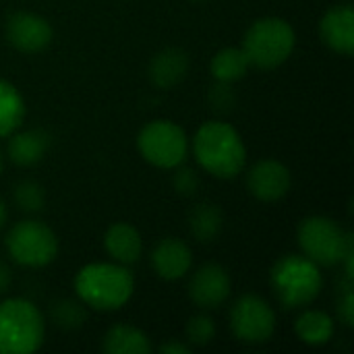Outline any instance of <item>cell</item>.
Here are the masks:
<instances>
[{
  "label": "cell",
  "instance_id": "29",
  "mask_svg": "<svg viewBox=\"0 0 354 354\" xmlns=\"http://www.w3.org/2000/svg\"><path fill=\"white\" fill-rule=\"evenodd\" d=\"M160 353L164 354H189V346L187 344H178V342H166L160 346Z\"/></svg>",
  "mask_w": 354,
  "mask_h": 354
},
{
  "label": "cell",
  "instance_id": "5",
  "mask_svg": "<svg viewBox=\"0 0 354 354\" xmlns=\"http://www.w3.org/2000/svg\"><path fill=\"white\" fill-rule=\"evenodd\" d=\"M295 41V29L284 19L266 17L249 27L243 50L253 66L276 68L292 54Z\"/></svg>",
  "mask_w": 354,
  "mask_h": 354
},
{
  "label": "cell",
  "instance_id": "12",
  "mask_svg": "<svg viewBox=\"0 0 354 354\" xmlns=\"http://www.w3.org/2000/svg\"><path fill=\"white\" fill-rule=\"evenodd\" d=\"M8 41L25 54L41 52L52 41L50 23L33 12H15L6 25Z\"/></svg>",
  "mask_w": 354,
  "mask_h": 354
},
{
  "label": "cell",
  "instance_id": "32",
  "mask_svg": "<svg viewBox=\"0 0 354 354\" xmlns=\"http://www.w3.org/2000/svg\"><path fill=\"white\" fill-rule=\"evenodd\" d=\"M2 166H4V162H2V151H0V172H2Z\"/></svg>",
  "mask_w": 354,
  "mask_h": 354
},
{
  "label": "cell",
  "instance_id": "17",
  "mask_svg": "<svg viewBox=\"0 0 354 354\" xmlns=\"http://www.w3.org/2000/svg\"><path fill=\"white\" fill-rule=\"evenodd\" d=\"M52 137L44 129H29L23 133H17L8 141V158L23 168L35 166L44 160L46 151L50 149Z\"/></svg>",
  "mask_w": 354,
  "mask_h": 354
},
{
  "label": "cell",
  "instance_id": "19",
  "mask_svg": "<svg viewBox=\"0 0 354 354\" xmlns=\"http://www.w3.org/2000/svg\"><path fill=\"white\" fill-rule=\"evenodd\" d=\"M224 226V214L214 203H199L189 214V228L199 243H212Z\"/></svg>",
  "mask_w": 354,
  "mask_h": 354
},
{
  "label": "cell",
  "instance_id": "3",
  "mask_svg": "<svg viewBox=\"0 0 354 354\" xmlns=\"http://www.w3.org/2000/svg\"><path fill=\"white\" fill-rule=\"evenodd\" d=\"M270 282L284 309H299L313 303L324 284L319 266L303 255L282 257L272 268Z\"/></svg>",
  "mask_w": 354,
  "mask_h": 354
},
{
  "label": "cell",
  "instance_id": "27",
  "mask_svg": "<svg viewBox=\"0 0 354 354\" xmlns=\"http://www.w3.org/2000/svg\"><path fill=\"white\" fill-rule=\"evenodd\" d=\"M172 187L183 197H193L199 191V176L193 168H178L172 176Z\"/></svg>",
  "mask_w": 354,
  "mask_h": 354
},
{
  "label": "cell",
  "instance_id": "18",
  "mask_svg": "<svg viewBox=\"0 0 354 354\" xmlns=\"http://www.w3.org/2000/svg\"><path fill=\"white\" fill-rule=\"evenodd\" d=\"M102 351L108 354H147L151 353V344L141 330L120 324L106 332Z\"/></svg>",
  "mask_w": 354,
  "mask_h": 354
},
{
  "label": "cell",
  "instance_id": "31",
  "mask_svg": "<svg viewBox=\"0 0 354 354\" xmlns=\"http://www.w3.org/2000/svg\"><path fill=\"white\" fill-rule=\"evenodd\" d=\"M4 224H6V205H4V201L0 199V230H2Z\"/></svg>",
  "mask_w": 354,
  "mask_h": 354
},
{
  "label": "cell",
  "instance_id": "20",
  "mask_svg": "<svg viewBox=\"0 0 354 354\" xmlns=\"http://www.w3.org/2000/svg\"><path fill=\"white\" fill-rule=\"evenodd\" d=\"M251 62L243 48H224L212 58V75L216 81L234 83L243 79L249 71Z\"/></svg>",
  "mask_w": 354,
  "mask_h": 354
},
{
  "label": "cell",
  "instance_id": "24",
  "mask_svg": "<svg viewBox=\"0 0 354 354\" xmlns=\"http://www.w3.org/2000/svg\"><path fill=\"white\" fill-rule=\"evenodd\" d=\"M12 199H15L17 207L27 212V214L41 212L44 203H46L44 189L35 180H21V183H17L15 189H12Z\"/></svg>",
  "mask_w": 354,
  "mask_h": 354
},
{
  "label": "cell",
  "instance_id": "21",
  "mask_svg": "<svg viewBox=\"0 0 354 354\" xmlns=\"http://www.w3.org/2000/svg\"><path fill=\"white\" fill-rule=\"evenodd\" d=\"M297 336L311 344V346H322L326 342H330V338L334 336V322L328 313L322 311H305L299 319H297Z\"/></svg>",
  "mask_w": 354,
  "mask_h": 354
},
{
  "label": "cell",
  "instance_id": "26",
  "mask_svg": "<svg viewBox=\"0 0 354 354\" xmlns=\"http://www.w3.org/2000/svg\"><path fill=\"white\" fill-rule=\"evenodd\" d=\"M187 340L195 346H205L214 340L216 336V326L212 322V317L207 315H195L189 319L187 328H185Z\"/></svg>",
  "mask_w": 354,
  "mask_h": 354
},
{
  "label": "cell",
  "instance_id": "25",
  "mask_svg": "<svg viewBox=\"0 0 354 354\" xmlns=\"http://www.w3.org/2000/svg\"><path fill=\"white\" fill-rule=\"evenodd\" d=\"M207 102H209V108L218 114H228L234 110L236 106V91L232 89L230 83H224V81H216L209 91H207Z\"/></svg>",
  "mask_w": 354,
  "mask_h": 354
},
{
  "label": "cell",
  "instance_id": "33",
  "mask_svg": "<svg viewBox=\"0 0 354 354\" xmlns=\"http://www.w3.org/2000/svg\"><path fill=\"white\" fill-rule=\"evenodd\" d=\"M195 2H199V0H195Z\"/></svg>",
  "mask_w": 354,
  "mask_h": 354
},
{
  "label": "cell",
  "instance_id": "2",
  "mask_svg": "<svg viewBox=\"0 0 354 354\" xmlns=\"http://www.w3.org/2000/svg\"><path fill=\"white\" fill-rule=\"evenodd\" d=\"M133 276L124 266L91 263L85 266L75 278L79 299L97 311H116L133 295Z\"/></svg>",
  "mask_w": 354,
  "mask_h": 354
},
{
  "label": "cell",
  "instance_id": "14",
  "mask_svg": "<svg viewBox=\"0 0 354 354\" xmlns=\"http://www.w3.org/2000/svg\"><path fill=\"white\" fill-rule=\"evenodd\" d=\"M193 263L191 249L178 239H162L151 251V266L164 280L183 278Z\"/></svg>",
  "mask_w": 354,
  "mask_h": 354
},
{
  "label": "cell",
  "instance_id": "15",
  "mask_svg": "<svg viewBox=\"0 0 354 354\" xmlns=\"http://www.w3.org/2000/svg\"><path fill=\"white\" fill-rule=\"evenodd\" d=\"M189 66H191V60L185 50L166 48L151 58L147 75H149L151 85L160 89H170L187 77Z\"/></svg>",
  "mask_w": 354,
  "mask_h": 354
},
{
  "label": "cell",
  "instance_id": "11",
  "mask_svg": "<svg viewBox=\"0 0 354 354\" xmlns=\"http://www.w3.org/2000/svg\"><path fill=\"white\" fill-rule=\"evenodd\" d=\"M292 178L288 168L278 160H261L247 174V187L259 201H278L290 191Z\"/></svg>",
  "mask_w": 354,
  "mask_h": 354
},
{
  "label": "cell",
  "instance_id": "1",
  "mask_svg": "<svg viewBox=\"0 0 354 354\" xmlns=\"http://www.w3.org/2000/svg\"><path fill=\"white\" fill-rule=\"evenodd\" d=\"M193 149L197 162L218 178H234L247 160L241 135L226 122H205L195 139Z\"/></svg>",
  "mask_w": 354,
  "mask_h": 354
},
{
  "label": "cell",
  "instance_id": "6",
  "mask_svg": "<svg viewBox=\"0 0 354 354\" xmlns=\"http://www.w3.org/2000/svg\"><path fill=\"white\" fill-rule=\"evenodd\" d=\"M299 245L313 263L332 268L354 253L353 234L344 232L332 218L311 216L299 226Z\"/></svg>",
  "mask_w": 354,
  "mask_h": 354
},
{
  "label": "cell",
  "instance_id": "8",
  "mask_svg": "<svg viewBox=\"0 0 354 354\" xmlns=\"http://www.w3.org/2000/svg\"><path fill=\"white\" fill-rule=\"evenodd\" d=\"M141 156L158 168H176L187 158V135L170 120H153L139 133Z\"/></svg>",
  "mask_w": 354,
  "mask_h": 354
},
{
  "label": "cell",
  "instance_id": "16",
  "mask_svg": "<svg viewBox=\"0 0 354 354\" xmlns=\"http://www.w3.org/2000/svg\"><path fill=\"white\" fill-rule=\"evenodd\" d=\"M104 247L108 251V255L118 261L120 266H133L141 259V236L137 232V228H133L131 224L118 222L112 224L104 236Z\"/></svg>",
  "mask_w": 354,
  "mask_h": 354
},
{
  "label": "cell",
  "instance_id": "30",
  "mask_svg": "<svg viewBox=\"0 0 354 354\" xmlns=\"http://www.w3.org/2000/svg\"><path fill=\"white\" fill-rule=\"evenodd\" d=\"M10 286V270L8 266L0 259V295H4Z\"/></svg>",
  "mask_w": 354,
  "mask_h": 354
},
{
  "label": "cell",
  "instance_id": "13",
  "mask_svg": "<svg viewBox=\"0 0 354 354\" xmlns=\"http://www.w3.org/2000/svg\"><path fill=\"white\" fill-rule=\"evenodd\" d=\"M319 33L326 46H330L334 52L351 56L354 52V10L351 4L332 6L322 23Z\"/></svg>",
  "mask_w": 354,
  "mask_h": 354
},
{
  "label": "cell",
  "instance_id": "9",
  "mask_svg": "<svg viewBox=\"0 0 354 354\" xmlns=\"http://www.w3.org/2000/svg\"><path fill=\"white\" fill-rule=\"evenodd\" d=\"M230 328L232 334L249 344L268 342L276 330V313L257 295L241 297L230 311Z\"/></svg>",
  "mask_w": 354,
  "mask_h": 354
},
{
  "label": "cell",
  "instance_id": "23",
  "mask_svg": "<svg viewBox=\"0 0 354 354\" xmlns=\"http://www.w3.org/2000/svg\"><path fill=\"white\" fill-rule=\"evenodd\" d=\"M50 317L52 322L62 328V330H77L83 326L87 311L81 303L71 301V299H60L50 305Z\"/></svg>",
  "mask_w": 354,
  "mask_h": 354
},
{
  "label": "cell",
  "instance_id": "4",
  "mask_svg": "<svg viewBox=\"0 0 354 354\" xmlns=\"http://www.w3.org/2000/svg\"><path fill=\"white\" fill-rule=\"evenodd\" d=\"M44 342V319L35 305L10 299L0 305V354H31Z\"/></svg>",
  "mask_w": 354,
  "mask_h": 354
},
{
  "label": "cell",
  "instance_id": "28",
  "mask_svg": "<svg viewBox=\"0 0 354 354\" xmlns=\"http://www.w3.org/2000/svg\"><path fill=\"white\" fill-rule=\"evenodd\" d=\"M338 315L344 326H354V295H353V278H344L342 282V295L338 299Z\"/></svg>",
  "mask_w": 354,
  "mask_h": 354
},
{
  "label": "cell",
  "instance_id": "7",
  "mask_svg": "<svg viewBox=\"0 0 354 354\" xmlns=\"http://www.w3.org/2000/svg\"><path fill=\"white\" fill-rule=\"evenodd\" d=\"M6 249L10 257L25 268H44L54 261L58 253L56 234L35 220L19 222L6 236Z\"/></svg>",
  "mask_w": 354,
  "mask_h": 354
},
{
  "label": "cell",
  "instance_id": "10",
  "mask_svg": "<svg viewBox=\"0 0 354 354\" xmlns=\"http://www.w3.org/2000/svg\"><path fill=\"white\" fill-rule=\"evenodd\" d=\"M230 295V276L218 263L201 266L191 282H189V297L201 309H216L220 307Z\"/></svg>",
  "mask_w": 354,
  "mask_h": 354
},
{
  "label": "cell",
  "instance_id": "22",
  "mask_svg": "<svg viewBox=\"0 0 354 354\" xmlns=\"http://www.w3.org/2000/svg\"><path fill=\"white\" fill-rule=\"evenodd\" d=\"M25 116V104L21 93L4 79H0V139L10 135Z\"/></svg>",
  "mask_w": 354,
  "mask_h": 354
}]
</instances>
